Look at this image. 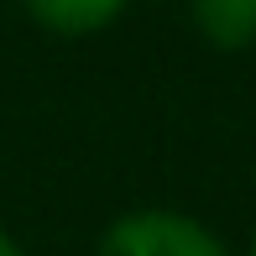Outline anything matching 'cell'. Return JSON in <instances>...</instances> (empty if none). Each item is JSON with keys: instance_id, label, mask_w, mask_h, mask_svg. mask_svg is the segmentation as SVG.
<instances>
[{"instance_id": "cell-1", "label": "cell", "mask_w": 256, "mask_h": 256, "mask_svg": "<svg viewBox=\"0 0 256 256\" xmlns=\"http://www.w3.org/2000/svg\"><path fill=\"white\" fill-rule=\"evenodd\" d=\"M94 256H236L214 230L188 209H168V204H146V209H126L104 225Z\"/></svg>"}, {"instance_id": "cell-5", "label": "cell", "mask_w": 256, "mask_h": 256, "mask_svg": "<svg viewBox=\"0 0 256 256\" xmlns=\"http://www.w3.org/2000/svg\"><path fill=\"white\" fill-rule=\"evenodd\" d=\"M246 256H256V236H251V246H246Z\"/></svg>"}, {"instance_id": "cell-2", "label": "cell", "mask_w": 256, "mask_h": 256, "mask_svg": "<svg viewBox=\"0 0 256 256\" xmlns=\"http://www.w3.org/2000/svg\"><path fill=\"white\" fill-rule=\"evenodd\" d=\"M32 26H42L48 37L78 42V37H100L131 10V0H21Z\"/></svg>"}, {"instance_id": "cell-3", "label": "cell", "mask_w": 256, "mask_h": 256, "mask_svg": "<svg viewBox=\"0 0 256 256\" xmlns=\"http://www.w3.org/2000/svg\"><path fill=\"white\" fill-rule=\"evenodd\" d=\"M188 26L214 52L256 48V0H188Z\"/></svg>"}, {"instance_id": "cell-4", "label": "cell", "mask_w": 256, "mask_h": 256, "mask_svg": "<svg viewBox=\"0 0 256 256\" xmlns=\"http://www.w3.org/2000/svg\"><path fill=\"white\" fill-rule=\"evenodd\" d=\"M0 256H26V246H21V240L10 236L6 225H0Z\"/></svg>"}]
</instances>
